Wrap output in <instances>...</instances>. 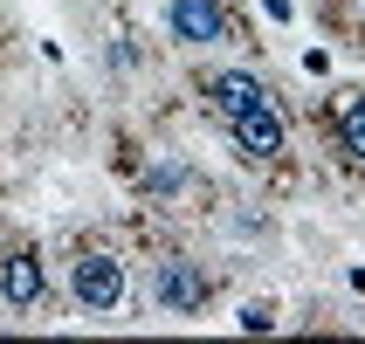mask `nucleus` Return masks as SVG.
Masks as SVG:
<instances>
[{
    "label": "nucleus",
    "instance_id": "f257e3e1",
    "mask_svg": "<svg viewBox=\"0 0 365 344\" xmlns=\"http://www.w3.org/2000/svg\"><path fill=\"white\" fill-rule=\"evenodd\" d=\"M69 289H76L83 310H118L124 303V269L110 262V255H83V262L69 269Z\"/></svg>",
    "mask_w": 365,
    "mask_h": 344
},
{
    "label": "nucleus",
    "instance_id": "f03ea898",
    "mask_svg": "<svg viewBox=\"0 0 365 344\" xmlns=\"http://www.w3.org/2000/svg\"><path fill=\"white\" fill-rule=\"evenodd\" d=\"M235 145H242V159H283V110L276 103H255L242 118H227Z\"/></svg>",
    "mask_w": 365,
    "mask_h": 344
},
{
    "label": "nucleus",
    "instance_id": "7ed1b4c3",
    "mask_svg": "<svg viewBox=\"0 0 365 344\" xmlns=\"http://www.w3.org/2000/svg\"><path fill=\"white\" fill-rule=\"evenodd\" d=\"M152 296H159L165 310H180V317H193V310L207 303V276H200V262H159V276H152Z\"/></svg>",
    "mask_w": 365,
    "mask_h": 344
},
{
    "label": "nucleus",
    "instance_id": "20e7f679",
    "mask_svg": "<svg viewBox=\"0 0 365 344\" xmlns=\"http://www.w3.org/2000/svg\"><path fill=\"white\" fill-rule=\"evenodd\" d=\"M173 35H180V41H200V48L227 41V14H221V0H173Z\"/></svg>",
    "mask_w": 365,
    "mask_h": 344
},
{
    "label": "nucleus",
    "instance_id": "39448f33",
    "mask_svg": "<svg viewBox=\"0 0 365 344\" xmlns=\"http://www.w3.org/2000/svg\"><path fill=\"white\" fill-rule=\"evenodd\" d=\"M41 289H48V276H41V255H28V248H21V255H7V262H0V296H7L14 310H35V303H41Z\"/></svg>",
    "mask_w": 365,
    "mask_h": 344
},
{
    "label": "nucleus",
    "instance_id": "423d86ee",
    "mask_svg": "<svg viewBox=\"0 0 365 344\" xmlns=\"http://www.w3.org/2000/svg\"><path fill=\"white\" fill-rule=\"evenodd\" d=\"M207 97H214V110H221V118H242V110L269 103V90H262L255 76H242V69H221V76L207 83Z\"/></svg>",
    "mask_w": 365,
    "mask_h": 344
},
{
    "label": "nucleus",
    "instance_id": "0eeeda50",
    "mask_svg": "<svg viewBox=\"0 0 365 344\" xmlns=\"http://www.w3.org/2000/svg\"><path fill=\"white\" fill-rule=\"evenodd\" d=\"M338 138H345V152L365 165V97H338Z\"/></svg>",
    "mask_w": 365,
    "mask_h": 344
},
{
    "label": "nucleus",
    "instance_id": "6e6552de",
    "mask_svg": "<svg viewBox=\"0 0 365 344\" xmlns=\"http://www.w3.org/2000/svg\"><path fill=\"white\" fill-rule=\"evenodd\" d=\"M145 186H152V193H180L186 172H180V165H152V172H145Z\"/></svg>",
    "mask_w": 365,
    "mask_h": 344
}]
</instances>
